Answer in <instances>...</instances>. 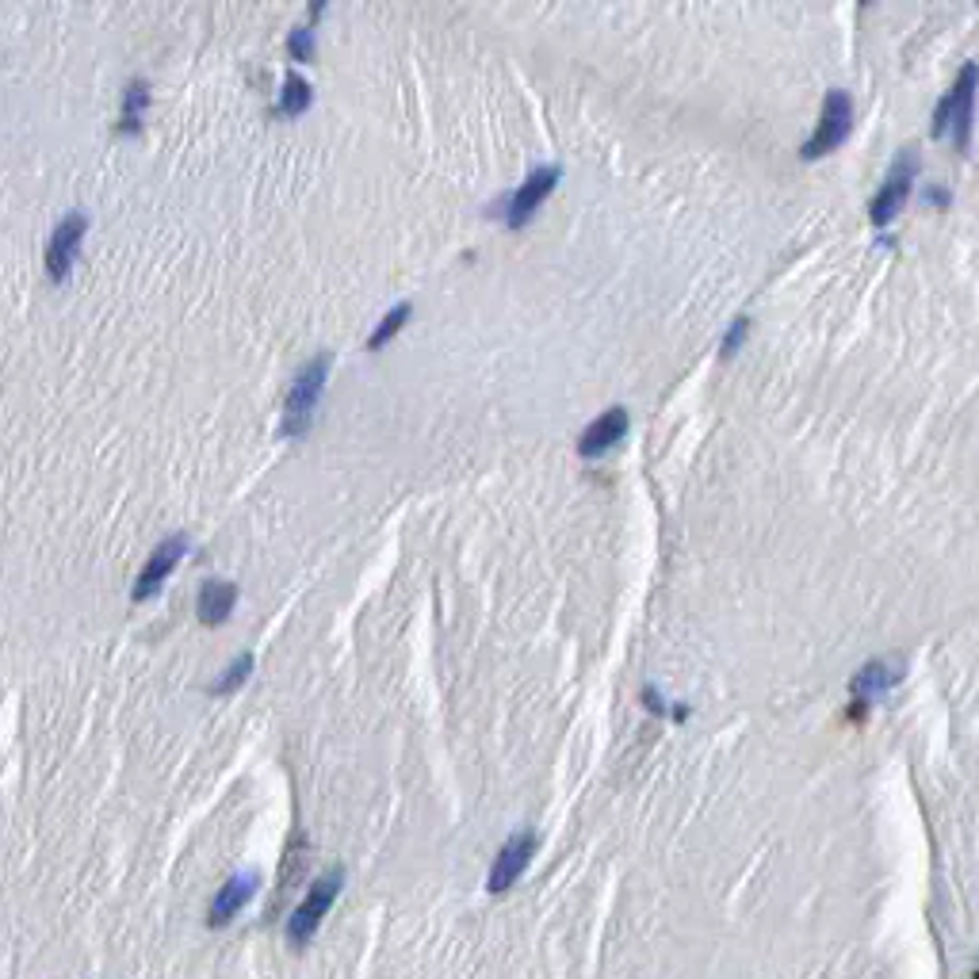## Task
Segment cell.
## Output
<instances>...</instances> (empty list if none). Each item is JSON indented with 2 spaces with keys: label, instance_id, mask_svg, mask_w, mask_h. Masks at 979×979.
<instances>
[{
  "label": "cell",
  "instance_id": "obj_1",
  "mask_svg": "<svg viewBox=\"0 0 979 979\" xmlns=\"http://www.w3.org/2000/svg\"><path fill=\"white\" fill-rule=\"evenodd\" d=\"M976 92H979V66L976 62H968V66L960 69L957 85L949 88V92L941 96V104H937L934 138L953 134V142H957L960 150H968V142H972V108H976Z\"/></svg>",
  "mask_w": 979,
  "mask_h": 979
},
{
  "label": "cell",
  "instance_id": "obj_2",
  "mask_svg": "<svg viewBox=\"0 0 979 979\" xmlns=\"http://www.w3.org/2000/svg\"><path fill=\"white\" fill-rule=\"evenodd\" d=\"M329 379V356H314L310 364H306L295 379H291V387H287V402H283V421H280V433L283 436H299L310 429V421H314V410H318V398H322V387H326Z\"/></svg>",
  "mask_w": 979,
  "mask_h": 979
},
{
  "label": "cell",
  "instance_id": "obj_3",
  "mask_svg": "<svg viewBox=\"0 0 979 979\" xmlns=\"http://www.w3.org/2000/svg\"><path fill=\"white\" fill-rule=\"evenodd\" d=\"M341 884H345V872H341V869H333V872H326V876H318V880H314V888L306 892V899L295 907L291 922H287V941H291L295 949H303L306 941L318 934V926L326 922L329 907L337 903Z\"/></svg>",
  "mask_w": 979,
  "mask_h": 979
},
{
  "label": "cell",
  "instance_id": "obj_4",
  "mask_svg": "<svg viewBox=\"0 0 979 979\" xmlns=\"http://www.w3.org/2000/svg\"><path fill=\"white\" fill-rule=\"evenodd\" d=\"M849 131H853V100H849V92H842V88H830L827 100H823L819 127H815V134L804 142L800 157H804V161L827 157L830 150H838V146L846 142Z\"/></svg>",
  "mask_w": 979,
  "mask_h": 979
},
{
  "label": "cell",
  "instance_id": "obj_5",
  "mask_svg": "<svg viewBox=\"0 0 979 979\" xmlns=\"http://www.w3.org/2000/svg\"><path fill=\"white\" fill-rule=\"evenodd\" d=\"M914 180H918V157H914V150H899L892 173H888V180L880 184V192L869 203V218L876 226H888L903 211V203L911 199Z\"/></svg>",
  "mask_w": 979,
  "mask_h": 979
},
{
  "label": "cell",
  "instance_id": "obj_6",
  "mask_svg": "<svg viewBox=\"0 0 979 979\" xmlns=\"http://www.w3.org/2000/svg\"><path fill=\"white\" fill-rule=\"evenodd\" d=\"M536 846H540V838H536V830H517V834H509L505 838V846L498 849V861L490 865V880H486V892H509L517 880L524 876V869L532 865V857H536Z\"/></svg>",
  "mask_w": 979,
  "mask_h": 979
},
{
  "label": "cell",
  "instance_id": "obj_7",
  "mask_svg": "<svg viewBox=\"0 0 979 979\" xmlns=\"http://www.w3.org/2000/svg\"><path fill=\"white\" fill-rule=\"evenodd\" d=\"M88 230V218L85 211H69L58 226H54V234L46 241V272H50V280L62 283L69 280V268L77 261V245L85 238Z\"/></svg>",
  "mask_w": 979,
  "mask_h": 979
},
{
  "label": "cell",
  "instance_id": "obj_8",
  "mask_svg": "<svg viewBox=\"0 0 979 979\" xmlns=\"http://www.w3.org/2000/svg\"><path fill=\"white\" fill-rule=\"evenodd\" d=\"M559 176H563L559 165H540V169H532V173L524 176L521 188H517V192L509 196V203H505V222H509L513 230L524 226L528 218L536 215V207L551 196V188L559 184Z\"/></svg>",
  "mask_w": 979,
  "mask_h": 979
},
{
  "label": "cell",
  "instance_id": "obj_9",
  "mask_svg": "<svg viewBox=\"0 0 979 979\" xmlns=\"http://www.w3.org/2000/svg\"><path fill=\"white\" fill-rule=\"evenodd\" d=\"M257 888H261V872H238V876H230V880L218 888L215 903H211L207 926H211V930L230 926V922H234V918H238V914L253 903Z\"/></svg>",
  "mask_w": 979,
  "mask_h": 979
},
{
  "label": "cell",
  "instance_id": "obj_10",
  "mask_svg": "<svg viewBox=\"0 0 979 979\" xmlns=\"http://www.w3.org/2000/svg\"><path fill=\"white\" fill-rule=\"evenodd\" d=\"M907 674V666H903V658H872L869 666H861L853 681H849V689H853V697L861 700V708L869 704V700L884 697L888 689H895L899 681Z\"/></svg>",
  "mask_w": 979,
  "mask_h": 979
},
{
  "label": "cell",
  "instance_id": "obj_11",
  "mask_svg": "<svg viewBox=\"0 0 979 979\" xmlns=\"http://www.w3.org/2000/svg\"><path fill=\"white\" fill-rule=\"evenodd\" d=\"M184 551H188V536H169L165 544L157 547L150 559H146V566H142L138 582H134V601H146V597H153V593L161 589V582L173 574V566L184 559Z\"/></svg>",
  "mask_w": 979,
  "mask_h": 979
},
{
  "label": "cell",
  "instance_id": "obj_12",
  "mask_svg": "<svg viewBox=\"0 0 979 979\" xmlns=\"http://www.w3.org/2000/svg\"><path fill=\"white\" fill-rule=\"evenodd\" d=\"M624 433H628V410H624V406L605 410L593 425H586V433L578 436V452H582L586 459L605 456L616 440H624Z\"/></svg>",
  "mask_w": 979,
  "mask_h": 979
},
{
  "label": "cell",
  "instance_id": "obj_13",
  "mask_svg": "<svg viewBox=\"0 0 979 979\" xmlns=\"http://www.w3.org/2000/svg\"><path fill=\"white\" fill-rule=\"evenodd\" d=\"M234 601H238V586L234 582H207V586L199 589V601H196V612L203 624H222L230 612H234Z\"/></svg>",
  "mask_w": 979,
  "mask_h": 979
},
{
  "label": "cell",
  "instance_id": "obj_14",
  "mask_svg": "<svg viewBox=\"0 0 979 979\" xmlns=\"http://www.w3.org/2000/svg\"><path fill=\"white\" fill-rule=\"evenodd\" d=\"M150 104V85L146 81H131L127 96H123V131H138L142 127V111Z\"/></svg>",
  "mask_w": 979,
  "mask_h": 979
},
{
  "label": "cell",
  "instance_id": "obj_15",
  "mask_svg": "<svg viewBox=\"0 0 979 979\" xmlns=\"http://www.w3.org/2000/svg\"><path fill=\"white\" fill-rule=\"evenodd\" d=\"M306 108H310V85H306L303 77L291 69V73H287V81H283L280 111H283V115H303Z\"/></svg>",
  "mask_w": 979,
  "mask_h": 979
},
{
  "label": "cell",
  "instance_id": "obj_16",
  "mask_svg": "<svg viewBox=\"0 0 979 979\" xmlns=\"http://www.w3.org/2000/svg\"><path fill=\"white\" fill-rule=\"evenodd\" d=\"M406 322H410V303L391 306V310H387V318H383V322L375 326V333L368 337V349H383V345H387V341H391L394 333L406 326Z\"/></svg>",
  "mask_w": 979,
  "mask_h": 979
},
{
  "label": "cell",
  "instance_id": "obj_17",
  "mask_svg": "<svg viewBox=\"0 0 979 979\" xmlns=\"http://www.w3.org/2000/svg\"><path fill=\"white\" fill-rule=\"evenodd\" d=\"M249 670H253V658H249V654H238V658L230 662V670L222 674V681H215V685H211V693H215V697H226V693H234L241 681L249 677Z\"/></svg>",
  "mask_w": 979,
  "mask_h": 979
},
{
  "label": "cell",
  "instance_id": "obj_18",
  "mask_svg": "<svg viewBox=\"0 0 979 979\" xmlns=\"http://www.w3.org/2000/svg\"><path fill=\"white\" fill-rule=\"evenodd\" d=\"M291 54H295V58H310V54H314V43H310V31H303V27H299V31L291 35Z\"/></svg>",
  "mask_w": 979,
  "mask_h": 979
},
{
  "label": "cell",
  "instance_id": "obj_19",
  "mask_svg": "<svg viewBox=\"0 0 979 979\" xmlns=\"http://www.w3.org/2000/svg\"><path fill=\"white\" fill-rule=\"evenodd\" d=\"M746 326H750V322H746V318H739L735 326L727 329V341H723V356H731V352L739 349V345H742V333H746Z\"/></svg>",
  "mask_w": 979,
  "mask_h": 979
},
{
  "label": "cell",
  "instance_id": "obj_20",
  "mask_svg": "<svg viewBox=\"0 0 979 979\" xmlns=\"http://www.w3.org/2000/svg\"><path fill=\"white\" fill-rule=\"evenodd\" d=\"M976 979H979V972H976Z\"/></svg>",
  "mask_w": 979,
  "mask_h": 979
}]
</instances>
